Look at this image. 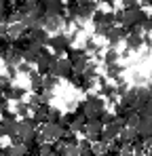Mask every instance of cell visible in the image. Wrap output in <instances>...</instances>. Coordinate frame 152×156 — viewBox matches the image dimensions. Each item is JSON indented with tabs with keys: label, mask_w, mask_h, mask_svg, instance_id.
Masks as SVG:
<instances>
[{
	"label": "cell",
	"mask_w": 152,
	"mask_h": 156,
	"mask_svg": "<svg viewBox=\"0 0 152 156\" xmlns=\"http://www.w3.org/2000/svg\"><path fill=\"white\" fill-rule=\"evenodd\" d=\"M78 110L87 116V120H100L101 114L106 112V99L91 93V95H87V97L78 104Z\"/></svg>",
	"instance_id": "cell-1"
},
{
	"label": "cell",
	"mask_w": 152,
	"mask_h": 156,
	"mask_svg": "<svg viewBox=\"0 0 152 156\" xmlns=\"http://www.w3.org/2000/svg\"><path fill=\"white\" fill-rule=\"evenodd\" d=\"M68 129H70V127H66L63 122H42V125L38 127V137H36V141H38V144L51 141V144H53V141L61 139Z\"/></svg>",
	"instance_id": "cell-2"
},
{
	"label": "cell",
	"mask_w": 152,
	"mask_h": 156,
	"mask_svg": "<svg viewBox=\"0 0 152 156\" xmlns=\"http://www.w3.org/2000/svg\"><path fill=\"white\" fill-rule=\"evenodd\" d=\"M72 42H74L72 34H63V32H57L55 36H51V38H49L47 47H49L51 51L55 53V57H61L63 53H68L70 49H72Z\"/></svg>",
	"instance_id": "cell-3"
},
{
	"label": "cell",
	"mask_w": 152,
	"mask_h": 156,
	"mask_svg": "<svg viewBox=\"0 0 152 156\" xmlns=\"http://www.w3.org/2000/svg\"><path fill=\"white\" fill-rule=\"evenodd\" d=\"M148 19V13L139 6V4H135V6H125V27H131V26H142L144 21Z\"/></svg>",
	"instance_id": "cell-4"
},
{
	"label": "cell",
	"mask_w": 152,
	"mask_h": 156,
	"mask_svg": "<svg viewBox=\"0 0 152 156\" xmlns=\"http://www.w3.org/2000/svg\"><path fill=\"white\" fill-rule=\"evenodd\" d=\"M49 74L55 76V78H59V80H61V78H70L74 74V68H72V63L68 61V57H55Z\"/></svg>",
	"instance_id": "cell-5"
},
{
	"label": "cell",
	"mask_w": 152,
	"mask_h": 156,
	"mask_svg": "<svg viewBox=\"0 0 152 156\" xmlns=\"http://www.w3.org/2000/svg\"><path fill=\"white\" fill-rule=\"evenodd\" d=\"M66 55H68V61L72 63L74 72H85V68H87V63H89V53L85 51V49H76V47H72Z\"/></svg>",
	"instance_id": "cell-6"
},
{
	"label": "cell",
	"mask_w": 152,
	"mask_h": 156,
	"mask_svg": "<svg viewBox=\"0 0 152 156\" xmlns=\"http://www.w3.org/2000/svg\"><path fill=\"white\" fill-rule=\"evenodd\" d=\"M125 127V122L121 120V118H116L114 122H110V125H106L103 131H101V141L103 144H110V141H114V139H118V135H121V129Z\"/></svg>",
	"instance_id": "cell-7"
},
{
	"label": "cell",
	"mask_w": 152,
	"mask_h": 156,
	"mask_svg": "<svg viewBox=\"0 0 152 156\" xmlns=\"http://www.w3.org/2000/svg\"><path fill=\"white\" fill-rule=\"evenodd\" d=\"M53 61H55V53L51 51V49H45V51L40 53L38 61H36V72L42 74V76H47L49 70H51V66H53Z\"/></svg>",
	"instance_id": "cell-8"
},
{
	"label": "cell",
	"mask_w": 152,
	"mask_h": 156,
	"mask_svg": "<svg viewBox=\"0 0 152 156\" xmlns=\"http://www.w3.org/2000/svg\"><path fill=\"white\" fill-rule=\"evenodd\" d=\"M101 131H103V122H101V120H87L82 135H85V137L93 144V141H100Z\"/></svg>",
	"instance_id": "cell-9"
},
{
	"label": "cell",
	"mask_w": 152,
	"mask_h": 156,
	"mask_svg": "<svg viewBox=\"0 0 152 156\" xmlns=\"http://www.w3.org/2000/svg\"><path fill=\"white\" fill-rule=\"evenodd\" d=\"M68 80L72 82V87L80 89V91H91V89L95 87V80H93V78H87L82 72H74Z\"/></svg>",
	"instance_id": "cell-10"
},
{
	"label": "cell",
	"mask_w": 152,
	"mask_h": 156,
	"mask_svg": "<svg viewBox=\"0 0 152 156\" xmlns=\"http://www.w3.org/2000/svg\"><path fill=\"white\" fill-rule=\"evenodd\" d=\"M125 38H127V30L123 26H112L110 32H108V36H106V40H108V44L112 49H116V44L125 42Z\"/></svg>",
	"instance_id": "cell-11"
},
{
	"label": "cell",
	"mask_w": 152,
	"mask_h": 156,
	"mask_svg": "<svg viewBox=\"0 0 152 156\" xmlns=\"http://www.w3.org/2000/svg\"><path fill=\"white\" fill-rule=\"evenodd\" d=\"M42 51H45L42 44L32 42V44L24 51V61H25V63H30V66H36V61H38V57H40V53H42Z\"/></svg>",
	"instance_id": "cell-12"
},
{
	"label": "cell",
	"mask_w": 152,
	"mask_h": 156,
	"mask_svg": "<svg viewBox=\"0 0 152 156\" xmlns=\"http://www.w3.org/2000/svg\"><path fill=\"white\" fill-rule=\"evenodd\" d=\"M66 23V19L61 15H45V21H42V27L47 32H59Z\"/></svg>",
	"instance_id": "cell-13"
},
{
	"label": "cell",
	"mask_w": 152,
	"mask_h": 156,
	"mask_svg": "<svg viewBox=\"0 0 152 156\" xmlns=\"http://www.w3.org/2000/svg\"><path fill=\"white\" fill-rule=\"evenodd\" d=\"M42 4H45V15H61L63 17V13H66L63 0H45Z\"/></svg>",
	"instance_id": "cell-14"
},
{
	"label": "cell",
	"mask_w": 152,
	"mask_h": 156,
	"mask_svg": "<svg viewBox=\"0 0 152 156\" xmlns=\"http://www.w3.org/2000/svg\"><path fill=\"white\" fill-rule=\"evenodd\" d=\"M27 38H30V42H36V44H47L49 42V32L45 30V27H34V30H30L27 32Z\"/></svg>",
	"instance_id": "cell-15"
},
{
	"label": "cell",
	"mask_w": 152,
	"mask_h": 156,
	"mask_svg": "<svg viewBox=\"0 0 152 156\" xmlns=\"http://www.w3.org/2000/svg\"><path fill=\"white\" fill-rule=\"evenodd\" d=\"M123 74H125V66L121 63V61H116V63H110V66H106V78L108 80H123Z\"/></svg>",
	"instance_id": "cell-16"
},
{
	"label": "cell",
	"mask_w": 152,
	"mask_h": 156,
	"mask_svg": "<svg viewBox=\"0 0 152 156\" xmlns=\"http://www.w3.org/2000/svg\"><path fill=\"white\" fill-rule=\"evenodd\" d=\"M139 116H142V114H139ZM137 133H139V139H148V137H152V116H142V118H139Z\"/></svg>",
	"instance_id": "cell-17"
},
{
	"label": "cell",
	"mask_w": 152,
	"mask_h": 156,
	"mask_svg": "<svg viewBox=\"0 0 152 156\" xmlns=\"http://www.w3.org/2000/svg\"><path fill=\"white\" fill-rule=\"evenodd\" d=\"M137 99H139V87H129V91L121 97V104L127 105V108H135Z\"/></svg>",
	"instance_id": "cell-18"
},
{
	"label": "cell",
	"mask_w": 152,
	"mask_h": 156,
	"mask_svg": "<svg viewBox=\"0 0 152 156\" xmlns=\"http://www.w3.org/2000/svg\"><path fill=\"white\" fill-rule=\"evenodd\" d=\"M137 139H139L137 129H133V127H123V129H121V135H118V141H121V144H133V141H137Z\"/></svg>",
	"instance_id": "cell-19"
},
{
	"label": "cell",
	"mask_w": 152,
	"mask_h": 156,
	"mask_svg": "<svg viewBox=\"0 0 152 156\" xmlns=\"http://www.w3.org/2000/svg\"><path fill=\"white\" fill-rule=\"evenodd\" d=\"M49 104H42V105H36L34 110H32V118H34V122L40 127L42 122H47V114H49Z\"/></svg>",
	"instance_id": "cell-20"
},
{
	"label": "cell",
	"mask_w": 152,
	"mask_h": 156,
	"mask_svg": "<svg viewBox=\"0 0 152 156\" xmlns=\"http://www.w3.org/2000/svg\"><path fill=\"white\" fill-rule=\"evenodd\" d=\"M4 156H27V144L24 141L11 144L9 148H4Z\"/></svg>",
	"instance_id": "cell-21"
},
{
	"label": "cell",
	"mask_w": 152,
	"mask_h": 156,
	"mask_svg": "<svg viewBox=\"0 0 152 156\" xmlns=\"http://www.w3.org/2000/svg\"><path fill=\"white\" fill-rule=\"evenodd\" d=\"M4 95H6L9 101H24L25 89H24V87H13V84H11V87L4 91Z\"/></svg>",
	"instance_id": "cell-22"
},
{
	"label": "cell",
	"mask_w": 152,
	"mask_h": 156,
	"mask_svg": "<svg viewBox=\"0 0 152 156\" xmlns=\"http://www.w3.org/2000/svg\"><path fill=\"white\" fill-rule=\"evenodd\" d=\"M100 93L103 99H108V101H116V87L114 84H110V82H106V84H101L100 87Z\"/></svg>",
	"instance_id": "cell-23"
},
{
	"label": "cell",
	"mask_w": 152,
	"mask_h": 156,
	"mask_svg": "<svg viewBox=\"0 0 152 156\" xmlns=\"http://www.w3.org/2000/svg\"><path fill=\"white\" fill-rule=\"evenodd\" d=\"M25 26L21 23V21H17V23H9V38L11 40H15V38H21V36H25Z\"/></svg>",
	"instance_id": "cell-24"
},
{
	"label": "cell",
	"mask_w": 152,
	"mask_h": 156,
	"mask_svg": "<svg viewBox=\"0 0 152 156\" xmlns=\"http://www.w3.org/2000/svg\"><path fill=\"white\" fill-rule=\"evenodd\" d=\"M32 104L30 101H17V105H15V114L17 116H21V118H27V116H32Z\"/></svg>",
	"instance_id": "cell-25"
},
{
	"label": "cell",
	"mask_w": 152,
	"mask_h": 156,
	"mask_svg": "<svg viewBox=\"0 0 152 156\" xmlns=\"http://www.w3.org/2000/svg\"><path fill=\"white\" fill-rule=\"evenodd\" d=\"M82 49L89 53V55H100V57H103V55H101L100 44H97V42H95L93 38H87V40H85V47H82Z\"/></svg>",
	"instance_id": "cell-26"
},
{
	"label": "cell",
	"mask_w": 152,
	"mask_h": 156,
	"mask_svg": "<svg viewBox=\"0 0 152 156\" xmlns=\"http://www.w3.org/2000/svg\"><path fill=\"white\" fill-rule=\"evenodd\" d=\"M101 59H103V63H106V66H110V63H116V61L121 59V53L116 51V49H112V47H110L108 51L103 53V57H101Z\"/></svg>",
	"instance_id": "cell-27"
},
{
	"label": "cell",
	"mask_w": 152,
	"mask_h": 156,
	"mask_svg": "<svg viewBox=\"0 0 152 156\" xmlns=\"http://www.w3.org/2000/svg\"><path fill=\"white\" fill-rule=\"evenodd\" d=\"M91 152H93V156H103L106 152H108V144H103V141H93L91 144Z\"/></svg>",
	"instance_id": "cell-28"
},
{
	"label": "cell",
	"mask_w": 152,
	"mask_h": 156,
	"mask_svg": "<svg viewBox=\"0 0 152 156\" xmlns=\"http://www.w3.org/2000/svg\"><path fill=\"white\" fill-rule=\"evenodd\" d=\"M61 116H63V112H61V110H57V108H49L47 122H61Z\"/></svg>",
	"instance_id": "cell-29"
},
{
	"label": "cell",
	"mask_w": 152,
	"mask_h": 156,
	"mask_svg": "<svg viewBox=\"0 0 152 156\" xmlns=\"http://www.w3.org/2000/svg\"><path fill=\"white\" fill-rule=\"evenodd\" d=\"M57 87H59V78L47 74V76H45V91H55Z\"/></svg>",
	"instance_id": "cell-30"
},
{
	"label": "cell",
	"mask_w": 152,
	"mask_h": 156,
	"mask_svg": "<svg viewBox=\"0 0 152 156\" xmlns=\"http://www.w3.org/2000/svg\"><path fill=\"white\" fill-rule=\"evenodd\" d=\"M82 74H85V76H87V78H93V80H95V76H97V66H95V63H91V61H89V63H87V68H85V72H82Z\"/></svg>",
	"instance_id": "cell-31"
},
{
	"label": "cell",
	"mask_w": 152,
	"mask_h": 156,
	"mask_svg": "<svg viewBox=\"0 0 152 156\" xmlns=\"http://www.w3.org/2000/svg\"><path fill=\"white\" fill-rule=\"evenodd\" d=\"M110 23H101V26H95V36H101V38H106L108 36V32H110Z\"/></svg>",
	"instance_id": "cell-32"
},
{
	"label": "cell",
	"mask_w": 152,
	"mask_h": 156,
	"mask_svg": "<svg viewBox=\"0 0 152 156\" xmlns=\"http://www.w3.org/2000/svg\"><path fill=\"white\" fill-rule=\"evenodd\" d=\"M127 91H129V84H127L125 80H118V82H116V95H118V97H123Z\"/></svg>",
	"instance_id": "cell-33"
},
{
	"label": "cell",
	"mask_w": 152,
	"mask_h": 156,
	"mask_svg": "<svg viewBox=\"0 0 152 156\" xmlns=\"http://www.w3.org/2000/svg\"><path fill=\"white\" fill-rule=\"evenodd\" d=\"M17 72H19V74H27V76H30V72H32V66H30V63H25V61H21V63L17 66Z\"/></svg>",
	"instance_id": "cell-34"
},
{
	"label": "cell",
	"mask_w": 152,
	"mask_h": 156,
	"mask_svg": "<svg viewBox=\"0 0 152 156\" xmlns=\"http://www.w3.org/2000/svg\"><path fill=\"white\" fill-rule=\"evenodd\" d=\"M123 4L125 6H135V4H139V0H123Z\"/></svg>",
	"instance_id": "cell-35"
},
{
	"label": "cell",
	"mask_w": 152,
	"mask_h": 156,
	"mask_svg": "<svg viewBox=\"0 0 152 156\" xmlns=\"http://www.w3.org/2000/svg\"><path fill=\"white\" fill-rule=\"evenodd\" d=\"M78 6H87V4H93V0H76Z\"/></svg>",
	"instance_id": "cell-36"
},
{
	"label": "cell",
	"mask_w": 152,
	"mask_h": 156,
	"mask_svg": "<svg viewBox=\"0 0 152 156\" xmlns=\"http://www.w3.org/2000/svg\"><path fill=\"white\" fill-rule=\"evenodd\" d=\"M0 23H6V13H4L2 6H0Z\"/></svg>",
	"instance_id": "cell-37"
},
{
	"label": "cell",
	"mask_w": 152,
	"mask_h": 156,
	"mask_svg": "<svg viewBox=\"0 0 152 156\" xmlns=\"http://www.w3.org/2000/svg\"><path fill=\"white\" fill-rule=\"evenodd\" d=\"M139 6L146 9V6H152V0H139Z\"/></svg>",
	"instance_id": "cell-38"
},
{
	"label": "cell",
	"mask_w": 152,
	"mask_h": 156,
	"mask_svg": "<svg viewBox=\"0 0 152 156\" xmlns=\"http://www.w3.org/2000/svg\"><path fill=\"white\" fill-rule=\"evenodd\" d=\"M0 156H4V148H2V144H0Z\"/></svg>",
	"instance_id": "cell-39"
},
{
	"label": "cell",
	"mask_w": 152,
	"mask_h": 156,
	"mask_svg": "<svg viewBox=\"0 0 152 156\" xmlns=\"http://www.w3.org/2000/svg\"><path fill=\"white\" fill-rule=\"evenodd\" d=\"M101 2H108V4H112V2H114V0H101Z\"/></svg>",
	"instance_id": "cell-40"
},
{
	"label": "cell",
	"mask_w": 152,
	"mask_h": 156,
	"mask_svg": "<svg viewBox=\"0 0 152 156\" xmlns=\"http://www.w3.org/2000/svg\"><path fill=\"white\" fill-rule=\"evenodd\" d=\"M150 38H152V32H150Z\"/></svg>",
	"instance_id": "cell-41"
}]
</instances>
